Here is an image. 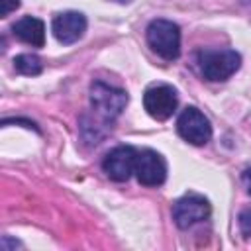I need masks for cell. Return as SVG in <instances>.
I'll use <instances>...</instances> for the list:
<instances>
[{"instance_id": "1", "label": "cell", "mask_w": 251, "mask_h": 251, "mask_svg": "<svg viewBox=\"0 0 251 251\" xmlns=\"http://www.w3.org/2000/svg\"><path fill=\"white\" fill-rule=\"evenodd\" d=\"M241 65V55L233 49H202L198 53V67L206 80L218 82L229 78Z\"/></svg>"}, {"instance_id": "2", "label": "cell", "mask_w": 251, "mask_h": 251, "mask_svg": "<svg viewBox=\"0 0 251 251\" xmlns=\"http://www.w3.org/2000/svg\"><path fill=\"white\" fill-rule=\"evenodd\" d=\"M147 43L165 61H175L180 55V27L171 20H153L147 25Z\"/></svg>"}, {"instance_id": "3", "label": "cell", "mask_w": 251, "mask_h": 251, "mask_svg": "<svg viewBox=\"0 0 251 251\" xmlns=\"http://www.w3.org/2000/svg\"><path fill=\"white\" fill-rule=\"evenodd\" d=\"M90 104L104 120H114L126 110L127 92L102 80H94L90 84Z\"/></svg>"}, {"instance_id": "4", "label": "cell", "mask_w": 251, "mask_h": 251, "mask_svg": "<svg viewBox=\"0 0 251 251\" xmlns=\"http://www.w3.org/2000/svg\"><path fill=\"white\" fill-rule=\"evenodd\" d=\"M176 131L184 141L192 145H206L212 137L210 120L194 106H188L180 112L176 120Z\"/></svg>"}, {"instance_id": "5", "label": "cell", "mask_w": 251, "mask_h": 251, "mask_svg": "<svg viewBox=\"0 0 251 251\" xmlns=\"http://www.w3.org/2000/svg\"><path fill=\"white\" fill-rule=\"evenodd\" d=\"M178 104V96L176 90L169 84H155L149 86L143 94V108L145 112L153 118V120H169Z\"/></svg>"}, {"instance_id": "6", "label": "cell", "mask_w": 251, "mask_h": 251, "mask_svg": "<svg viewBox=\"0 0 251 251\" xmlns=\"http://www.w3.org/2000/svg\"><path fill=\"white\" fill-rule=\"evenodd\" d=\"M210 202L200 194H186L178 198L173 206V220L180 229H188L210 216Z\"/></svg>"}, {"instance_id": "7", "label": "cell", "mask_w": 251, "mask_h": 251, "mask_svg": "<svg viewBox=\"0 0 251 251\" xmlns=\"http://www.w3.org/2000/svg\"><path fill=\"white\" fill-rule=\"evenodd\" d=\"M133 173H135L139 184H143V186H159L167 178V163L157 151L143 149V151H137L135 171Z\"/></svg>"}, {"instance_id": "8", "label": "cell", "mask_w": 251, "mask_h": 251, "mask_svg": "<svg viewBox=\"0 0 251 251\" xmlns=\"http://www.w3.org/2000/svg\"><path fill=\"white\" fill-rule=\"evenodd\" d=\"M135 157H137V151L133 147L118 145L106 153V157L102 161V169L108 175V178H112L116 182H124L135 171Z\"/></svg>"}, {"instance_id": "9", "label": "cell", "mask_w": 251, "mask_h": 251, "mask_svg": "<svg viewBox=\"0 0 251 251\" xmlns=\"http://www.w3.org/2000/svg\"><path fill=\"white\" fill-rule=\"evenodd\" d=\"M53 35L59 43L63 45H71L75 41H78L84 31H86V18L80 12H61L53 18L51 24Z\"/></svg>"}, {"instance_id": "10", "label": "cell", "mask_w": 251, "mask_h": 251, "mask_svg": "<svg viewBox=\"0 0 251 251\" xmlns=\"http://www.w3.org/2000/svg\"><path fill=\"white\" fill-rule=\"evenodd\" d=\"M12 33L20 41H24L31 47H43V43H45V24L33 16H25V18L18 20L12 25Z\"/></svg>"}, {"instance_id": "11", "label": "cell", "mask_w": 251, "mask_h": 251, "mask_svg": "<svg viewBox=\"0 0 251 251\" xmlns=\"http://www.w3.org/2000/svg\"><path fill=\"white\" fill-rule=\"evenodd\" d=\"M14 69L20 73V75H25V76H35L43 71V63L37 55L33 53H22L18 57H14Z\"/></svg>"}, {"instance_id": "12", "label": "cell", "mask_w": 251, "mask_h": 251, "mask_svg": "<svg viewBox=\"0 0 251 251\" xmlns=\"http://www.w3.org/2000/svg\"><path fill=\"white\" fill-rule=\"evenodd\" d=\"M237 224H239V229H241L243 237H251V208H245V210L239 212Z\"/></svg>"}, {"instance_id": "13", "label": "cell", "mask_w": 251, "mask_h": 251, "mask_svg": "<svg viewBox=\"0 0 251 251\" xmlns=\"http://www.w3.org/2000/svg\"><path fill=\"white\" fill-rule=\"evenodd\" d=\"M18 6H20V0H2V10H0L2 18H6V16H8L10 12H14Z\"/></svg>"}, {"instance_id": "14", "label": "cell", "mask_w": 251, "mask_h": 251, "mask_svg": "<svg viewBox=\"0 0 251 251\" xmlns=\"http://www.w3.org/2000/svg\"><path fill=\"white\" fill-rule=\"evenodd\" d=\"M241 180H243V184H245V190L251 194V165L243 169V173H241Z\"/></svg>"}, {"instance_id": "15", "label": "cell", "mask_w": 251, "mask_h": 251, "mask_svg": "<svg viewBox=\"0 0 251 251\" xmlns=\"http://www.w3.org/2000/svg\"><path fill=\"white\" fill-rule=\"evenodd\" d=\"M116 2H120V4H127V2H131V0H116Z\"/></svg>"}]
</instances>
